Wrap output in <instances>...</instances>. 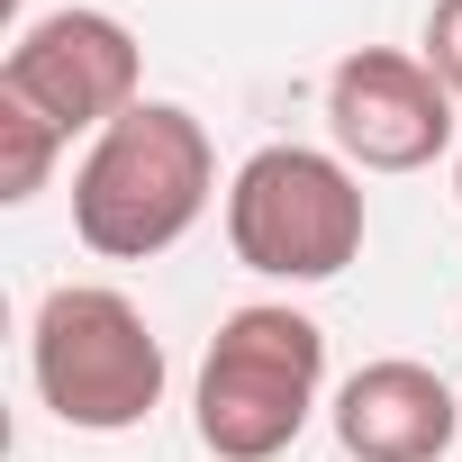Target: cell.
Here are the masks:
<instances>
[{
	"instance_id": "cell-1",
	"label": "cell",
	"mask_w": 462,
	"mask_h": 462,
	"mask_svg": "<svg viewBox=\"0 0 462 462\" xmlns=\"http://www.w3.org/2000/svg\"><path fill=\"white\" fill-rule=\"evenodd\" d=\"M217 190V145L181 100H136L118 127L91 136L73 163V236L100 263H145L172 254L190 226L208 217Z\"/></svg>"
},
{
	"instance_id": "cell-2",
	"label": "cell",
	"mask_w": 462,
	"mask_h": 462,
	"mask_svg": "<svg viewBox=\"0 0 462 462\" xmlns=\"http://www.w3.org/2000/svg\"><path fill=\"white\" fill-rule=\"evenodd\" d=\"M327 390V327L282 309V300H245L226 309L208 354H199V390H190V426L208 444V462H282Z\"/></svg>"
},
{
	"instance_id": "cell-3",
	"label": "cell",
	"mask_w": 462,
	"mask_h": 462,
	"mask_svg": "<svg viewBox=\"0 0 462 462\" xmlns=\"http://www.w3.org/2000/svg\"><path fill=\"white\" fill-rule=\"evenodd\" d=\"M28 372L46 417L73 435H127L163 408V336L127 291H100V282H64L37 300Z\"/></svg>"
},
{
	"instance_id": "cell-4",
	"label": "cell",
	"mask_w": 462,
	"mask_h": 462,
	"mask_svg": "<svg viewBox=\"0 0 462 462\" xmlns=\"http://www.w3.org/2000/svg\"><path fill=\"white\" fill-rule=\"evenodd\" d=\"M363 226V172L336 145H254L226 181V245L263 282H336Z\"/></svg>"
},
{
	"instance_id": "cell-5",
	"label": "cell",
	"mask_w": 462,
	"mask_h": 462,
	"mask_svg": "<svg viewBox=\"0 0 462 462\" xmlns=\"http://www.w3.org/2000/svg\"><path fill=\"white\" fill-rule=\"evenodd\" d=\"M136 73H145V64H136L127 19H109V10H46V19L19 28L10 55H0V100L37 109V118L73 145V136L118 127V118L145 100Z\"/></svg>"
},
{
	"instance_id": "cell-6",
	"label": "cell",
	"mask_w": 462,
	"mask_h": 462,
	"mask_svg": "<svg viewBox=\"0 0 462 462\" xmlns=\"http://www.w3.org/2000/svg\"><path fill=\"white\" fill-rule=\"evenodd\" d=\"M327 136L354 172H426L435 154H453V91L426 55L354 46L327 73Z\"/></svg>"
},
{
	"instance_id": "cell-7",
	"label": "cell",
	"mask_w": 462,
	"mask_h": 462,
	"mask_svg": "<svg viewBox=\"0 0 462 462\" xmlns=\"http://www.w3.org/2000/svg\"><path fill=\"white\" fill-rule=\"evenodd\" d=\"M462 435V399L435 363L381 354L336 390V444L354 462H444Z\"/></svg>"
},
{
	"instance_id": "cell-8",
	"label": "cell",
	"mask_w": 462,
	"mask_h": 462,
	"mask_svg": "<svg viewBox=\"0 0 462 462\" xmlns=\"http://www.w3.org/2000/svg\"><path fill=\"white\" fill-rule=\"evenodd\" d=\"M55 154H64V136L37 118V109H19V100H0V199H37L46 190V172H55Z\"/></svg>"
},
{
	"instance_id": "cell-9",
	"label": "cell",
	"mask_w": 462,
	"mask_h": 462,
	"mask_svg": "<svg viewBox=\"0 0 462 462\" xmlns=\"http://www.w3.org/2000/svg\"><path fill=\"white\" fill-rule=\"evenodd\" d=\"M426 64H435V82L462 100V0H435V10H426Z\"/></svg>"
},
{
	"instance_id": "cell-10",
	"label": "cell",
	"mask_w": 462,
	"mask_h": 462,
	"mask_svg": "<svg viewBox=\"0 0 462 462\" xmlns=\"http://www.w3.org/2000/svg\"><path fill=\"white\" fill-rule=\"evenodd\" d=\"M453 199H462V145H453Z\"/></svg>"
}]
</instances>
